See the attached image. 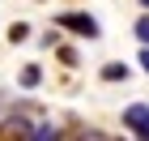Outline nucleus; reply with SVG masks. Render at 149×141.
<instances>
[{
	"instance_id": "nucleus-1",
	"label": "nucleus",
	"mask_w": 149,
	"mask_h": 141,
	"mask_svg": "<svg viewBox=\"0 0 149 141\" xmlns=\"http://www.w3.org/2000/svg\"><path fill=\"white\" fill-rule=\"evenodd\" d=\"M60 26H68L72 34H85V39H98V22L90 13H60Z\"/></svg>"
},
{
	"instance_id": "nucleus-2",
	"label": "nucleus",
	"mask_w": 149,
	"mask_h": 141,
	"mask_svg": "<svg viewBox=\"0 0 149 141\" xmlns=\"http://www.w3.org/2000/svg\"><path fill=\"white\" fill-rule=\"evenodd\" d=\"M124 128H132L136 137L149 141V107H145V103H132V107L124 111Z\"/></svg>"
},
{
	"instance_id": "nucleus-3",
	"label": "nucleus",
	"mask_w": 149,
	"mask_h": 141,
	"mask_svg": "<svg viewBox=\"0 0 149 141\" xmlns=\"http://www.w3.org/2000/svg\"><path fill=\"white\" fill-rule=\"evenodd\" d=\"M4 141H34V128L13 116V120H4Z\"/></svg>"
},
{
	"instance_id": "nucleus-4",
	"label": "nucleus",
	"mask_w": 149,
	"mask_h": 141,
	"mask_svg": "<svg viewBox=\"0 0 149 141\" xmlns=\"http://www.w3.org/2000/svg\"><path fill=\"white\" fill-rule=\"evenodd\" d=\"M34 141H60V128H56V124H38V128H34Z\"/></svg>"
},
{
	"instance_id": "nucleus-5",
	"label": "nucleus",
	"mask_w": 149,
	"mask_h": 141,
	"mask_svg": "<svg viewBox=\"0 0 149 141\" xmlns=\"http://www.w3.org/2000/svg\"><path fill=\"white\" fill-rule=\"evenodd\" d=\"M102 77H107V81H119V77H128V69H124V64H107Z\"/></svg>"
},
{
	"instance_id": "nucleus-6",
	"label": "nucleus",
	"mask_w": 149,
	"mask_h": 141,
	"mask_svg": "<svg viewBox=\"0 0 149 141\" xmlns=\"http://www.w3.org/2000/svg\"><path fill=\"white\" fill-rule=\"evenodd\" d=\"M136 39L149 47V17H141V22H136Z\"/></svg>"
},
{
	"instance_id": "nucleus-7",
	"label": "nucleus",
	"mask_w": 149,
	"mask_h": 141,
	"mask_svg": "<svg viewBox=\"0 0 149 141\" xmlns=\"http://www.w3.org/2000/svg\"><path fill=\"white\" fill-rule=\"evenodd\" d=\"M77 141H107L102 133H94V128H85V133H77Z\"/></svg>"
},
{
	"instance_id": "nucleus-8",
	"label": "nucleus",
	"mask_w": 149,
	"mask_h": 141,
	"mask_svg": "<svg viewBox=\"0 0 149 141\" xmlns=\"http://www.w3.org/2000/svg\"><path fill=\"white\" fill-rule=\"evenodd\" d=\"M141 69L149 73V47H145V51H141Z\"/></svg>"
},
{
	"instance_id": "nucleus-9",
	"label": "nucleus",
	"mask_w": 149,
	"mask_h": 141,
	"mask_svg": "<svg viewBox=\"0 0 149 141\" xmlns=\"http://www.w3.org/2000/svg\"><path fill=\"white\" fill-rule=\"evenodd\" d=\"M141 4H145V9H149V0H141Z\"/></svg>"
}]
</instances>
